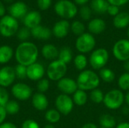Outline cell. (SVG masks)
Listing matches in <instances>:
<instances>
[{
  "instance_id": "1",
  "label": "cell",
  "mask_w": 129,
  "mask_h": 128,
  "mask_svg": "<svg viewBox=\"0 0 129 128\" xmlns=\"http://www.w3.org/2000/svg\"><path fill=\"white\" fill-rule=\"evenodd\" d=\"M14 57L18 64L29 66L36 62L39 57V49L33 42L23 41L17 47Z\"/></svg>"
},
{
  "instance_id": "2",
  "label": "cell",
  "mask_w": 129,
  "mask_h": 128,
  "mask_svg": "<svg viewBox=\"0 0 129 128\" xmlns=\"http://www.w3.org/2000/svg\"><path fill=\"white\" fill-rule=\"evenodd\" d=\"M100 82L101 78L99 77V75L90 69L82 71L76 79L78 88L85 91H91L92 90L98 88Z\"/></svg>"
},
{
  "instance_id": "3",
  "label": "cell",
  "mask_w": 129,
  "mask_h": 128,
  "mask_svg": "<svg viewBox=\"0 0 129 128\" xmlns=\"http://www.w3.org/2000/svg\"><path fill=\"white\" fill-rule=\"evenodd\" d=\"M125 102V95L119 89H113L104 95V104L110 109L116 110L119 109Z\"/></svg>"
},
{
  "instance_id": "4",
  "label": "cell",
  "mask_w": 129,
  "mask_h": 128,
  "mask_svg": "<svg viewBox=\"0 0 129 128\" xmlns=\"http://www.w3.org/2000/svg\"><path fill=\"white\" fill-rule=\"evenodd\" d=\"M19 30L17 20L11 15H5L0 19V34L3 37L10 38Z\"/></svg>"
},
{
  "instance_id": "5",
  "label": "cell",
  "mask_w": 129,
  "mask_h": 128,
  "mask_svg": "<svg viewBox=\"0 0 129 128\" xmlns=\"http://www.w3.org/2000/svg\"><path fill=\"white\" fill-rule=\"evenodd\" d=\"M67 72V64L57 59L51 61L48 66L46 73L48 79L54 81H58L64 78Z\"/></svg>"
},
{
  "instance_id": "6",
  "label": "cell",
  "mask_w": 129,
  "mask_h": 128,
  "mask_svg": "<svg viewBox=\"0 0 129 128\" xmlns=\"http://www.w3.org/2000/svg\"><path fill=\"white\" fill-rule=\"evenodd\" d=\"M109 60V52L107 49L100 48L92 51L89 57V63L95 70L104 68Z\"/></svg>"
},
{
  "instance_id": "7",
  "label": "cell",
  "mask_w": 129,
  "mask_h": 128,
  "mask_svg": "<svg viewBox=\"0 0 129 128\" xmlns=\"http://www.w3.org/2000/svg\"><path fill=\"white\" fill-rule=\"evenodd\" d=\"M56 14L62 18L71 19L77 14L76 5L69 0H60L54 5Z\"/></svg>"
},
{
  "instance_id": "8",
  "label": "cell",
  "mask_w": 129,
  "mask_h": 128,
  "mask_svg": "<svg viewBox=\"0 0 129 128\" xmlns=\"http://www.w3.org/2000/svg\"><path fill=\"white\" fill-rule=\"evenodd\" d=\"M95 45L96 41L93 35L87 32L79 35L76 41V48L77 51L82 54L92 51Z\"/></svg>"
},
{
  "instance_id": "9",
  "label": "cell",
  "mask_w": 129,
  "mask_h": 128,
  "mask_svg": "<svg viewBox=\"0 0 129 128\" xmlns=\"http://www.w3.org/2000/svg\"><path fill=\"white\" fill-rule=\"evenodd\" d=\"M55 106L56 109L61 115H67L73 111L74 103L70 95L61 94L58 95L55 100Z\"/></svg>"
},
{
  "instance_id": "10",
  "label": "cell",
  "mask_w": 129,
  "mask_h": 128,
  "mask_svg": "<svg viewBox=\"0 0 129 128\" xmlns=\"http://www.w3.org/2000/svg\"><path fill=\"white\" fill-rule=\"evenodd\" d=\"M114 57L119 61H127L129 60V40L120 39L117 41L113 48Z\"/></svg>"
},
{
  "instance_id": "11",
  "label": "cell",
  "mask_w": 129,
  "mask_h": 128,
  "mask_svg": "<svg viewBox=\"0 0 129 128\" xmlns=\"http://www.w3.org/2000/svg\"><path fill=\"white\" fill-rule=\"evenodd\" d=\"M11 93L13 96L20 101H25L29 99L32 95V88L26 84L19 82L12 86Z\"/></svg>"
},
{
  "instance_id": "12",
  "label": "cell",
  "mask_w": 129,
  "mask_h": 128,
  "mask_svg": "<svg viewBox=\"0 0 129 128\" xmlns=\"http://www.w3.org/2000/svg\"><path fill=\"white\" fill-rule=\"evenodd\" d=\"M16 78L14 68L5 66L0 69V87L8 88L11 85Z\"/></svg>"
},
{
  "instance_id": "13",
  "label": "cell",
  "mask_w": 129,
  "mask_h": 128,
  "mask_svg": "<svg viewBox=\"0 0 129 128\" xmlns=\"http://www.w3.org/2000/svg\"><path fill=\"white\" fill-rule=\"evenodd\" d=\"M57 88L62 94L67 95L73 94L79 89L76 81L68 77H64L57 81Z\"/></svg>"
},
{
  "instance_id": "14",
  "label": "cell",
  "mask_w": 129,
  "mask_h": 128,
  "mask_svg": "<svg viewBox=\"0 0 129 128\" xmlns=\"http://www.w3.org/2000/svg\"><path fill=\"white\" fill-rule=\"evenodd\" d=\"M45 73L44 66L39 63H34L27 66L26 76L31 81H39L43 78Z\"/></svg>"
},
{
  "instance_id": "15",
  "label": "cell",
  "mask_w": 129,
  "mask_h": 128,
  "mask_svg": "<svg viewBox=\"0 0 129 128\" xmlns=\"http://www.w3.org/2000/svg\"><path fill=\"white\" fill-rule=\"evenodd\" d=\"M27 5L25 2L21 1L13 3L8 8V11L10 14L9 15L17 20L20 18H23L27 14Z\"/></svg>"
},
{
  "instance_id": "16",
  "label": "cell",
  "mask_w": 129,
  "mask_h": 128,
  "mask_svg": "<svg viewBox=\"0 0 129 128\" xmlns=\"http://www.w3.org/2000/svg\"><path fill=\"white\" fill-rule=\"evenodd\" d=\"M42 21V16L39 12L33 11L28 12L23 19V24L25 27L32 29L33 28L40 25Z\"/></svg>"
},
{
  "instance_id": "17",
  "label": "cell",
  "mask_w": 129,
  "mask_h": 128,
  "mask_svg": "<svg viewBox=\"0 0 129 128\" xmlns=\"http://www.w3.org/2000/svg\"><path fill=\"white\" fill-rule=\"evenodd\" d=\"M70 23L66 20H62L57 22L52 29V33L57 38H63L66 37L70 31Z\"/></svg>"
},
{
  "instance_id": "18",
  "label": "cell",
  "mask_w": 129,
  "mask_h": 128,
  "mask_svg": "<svg viewBox=\"0 0 129 128\" xmlns=\"http://www.w3.org/2000/svg\"><path fill=\"white\" fill-rule=\"evenodd\" d=\"M33 106L38 111H45L48 106L47 97L42 93H36L32 97Z\"/></svg>"
},
{
  "instance_id": "19",
  "label": "cell",
  "mask_w": 129,
  "mask_h": 128,
  "mask_svg": "<svg viewBox=\"0 0 129 128\" xmlns=\"http://www.w3.org/2000/svg\"><path fill=\"white\" fill-rule=\"evenodd\" d=\"M30 31L31 35L33 38L39 40H48L51 38L52 34V32L49 28L43 26L42 25H39L33 28L32 29H30Z\"/></svg>"
},
{
  "instance_id": "20",
  "label": "cell",
  "mask_w": 129,
  "mask_h": 128,
  "mask_svg": "<svg viewBox=\"0 0 129 128\" xmlns=\"http://www.w3.org/2000/svg\"><path fill=\"white\" fill-rule=\"evenodd\" d=\"M88 30L91 34L98 35L102 33L106 29V23L101 18H95L91 20L88 26Z\"/></svg>"
},
{
  "instance_id": "21",
  "label": "cell",
  "mask_w": 129,
  "mask_h": 128,
  "mask_svg": "<svg viewBox=\"0 0 129 128\" xmlns=\"http://www.w3.org/2000/svg\"><path fill=\"white\" fill-rule=\"evenodd\" d=\"M42 54L46 60H55L57 58H58L59 51L54 45L46 44L42 48Z\"/></svg>"
},
{
  "instance_id": "22",
  "label": "cell",
  "mask_w": 129,
  "mask_h": 128,
  "mask_svg": "<svg viewBox=\"0 0 129 128\" xmlns=\"http://www.w3.org/2000/svg\"><path fill=\"white\" fill-rule=\"evenodd\" d=\"M113 25L117 29H124L129 25V14L127 12L119 13L113 19Z\"/></svg>"
},
{
  "instance_id": "23",
  "label": "cell",
  "mask_w": 129,
  "mask_h": 128,
  "mask_svg": "<svg viewBox=\"0 0 129 128\" xmlns=\"http://www.w3.org/2000/svg\"><path fill=\"white\" fill-rule=\"evenodd\" d=\"M14 55L13 48L9 45L0 46V64L8 63Z\"/></svg>"
},
{
  "instance_id": "24",
  "label": "cell",
  "mask_w": 129,
  "mask_h": 128,
  "mask_svg": "<svg viewBox=\"0 0 129 128\" xmlns=\"http://www.w3.org/2000/svg\"><path fill=\"white\" fill-rule=\"evenodd\" d=\"M110 3L107 0H92L91 2V8L98 14H104L107 12Z\"/></svg>"
},
{
  "instance_id": "25",
  "label": "cell",
  "mask_w": 129,
  "mask_h": 128,
  "mask_svg": "<svg viewBox=\"0 0 129 128\" xmlns=\"http://www.w3.org/2000/svg\"><path fill=\"white\" fill-rule=\"evenodd\" d=\"M88 100V96L86 91L78 89L73 94V100L75 105L79 106H85Z\"/></svg>"
},
{
  "instance_id": "26",
  "label": "cell",
  "mask_w": 129,
  "mask_h": 128,
  "mask_svg": "<svg viewBox=\"0 0 129 128\" xmlns=\"http://www.w3.org/2000/svg\"><path fill=\"white\" fill-rule=\"evenodd\" d=\"M99 123L102 128H115L116 121L113 116L110 114H104L99 118Z\"/></svg>"
},
{
  "instance_id": "27",
  "label": "cell",
  "mask_w": 129,
  "mask_h": 128,
  "mask_svg": "<svg viewBox=\"0 0 129 128\" xmlns=\"http://www.w3.org/2000/svg\"><path fill=\"white\" fill-rule=\"evenodd\" d=\"M99 77L103 81L107 82V83H110L115 80L116 75H115V72L112 69L104 67L100 70Z\"/></svg>"
},
{
  "instance_id": "28",
  "label": "cell",
  "mask_w": 129,
  "mask_h": 128,
  "mask_svg": "<svg viewBox=\"0 0 129 128\" xmlns=\"http://www.w3.org/2000/svg\"><path fill=\"white\" fill-rule=\"evenodd\" d=\"M73 63H74V66L75 67L80 71H84L85 70V68L88 66V58L85 54H79L78 55H76L73 60Z\"/></svg>"
},
{
  "instance_id": "29",
  "label": "cell",
  "mask_w": 129,
  "mask_h": 128,
  "mask_svg": "<svg viewBox=\"0 0 129 128\" xmlns=\"http://www.w3.org/2000/svg\"><path fill=\"white\" fill-rule=\"evenodd\" d=\"M58 60L63 62L66 64L70 63L73 60V52L68 47H63L59 51Z\"/></svg>"
},
{
  "instance_id": "30",
  "label": "cell",
  "mask_w": 129,
  "mask_h": 128,
  "mask_svg": "<svg viewBox=\"0 0 129 128\" xmlns=\"http://www.w3.org/2000/svg\"><path fill=\"white\" fill-rule=\"evenodd\" d=\"M60 113L55 109H51L45 112V118L46 121L51 124L57 123L60 119Z\"/></svg>"
},
{
  "instance_id": "31",
  "label": "cell",
  "mask_w": 129,
  "mask_h": 128,
  "mask_svg": "<svg viewBox=\"0 0 129 128\" xmlns=\"http://www.w3.org/2000/svg\"><path fill=\"white\" fill-rule=\"evenodd\" d=\"M89 98L93 103H94L96 104H100V103L104 102V94L101 89L96 88V89H94L91 91L90 95H89Z\"/></svg>"
},
{
  "instance_id": "32",
  "label": "cell",
  "mask_w": 129,
  "mask_h": 128,
  "mask_svg": "<svg viewBox=\"0 0 129 128\" xmlns=\"http://www.w3.org/2000/svg\"><path fill=\"white\" fill-rule=\"evenodd\" d=\"M118 85L121 91H129V72H125L119 76Z\"/></svg>"
},
{
  "instance_id": "33",
  "label": "cell",
  "mask_w": 129,
  "mask_h": 128,
  "mask_svg": "<svg viewBox=\"0 0 129 128\" xmlns=\"http://www.w3.org/2000/svg\"><path fill=\"white\" fill-rule=\"evenodd\" d=\"M70 29L73 34L79 36V35H82L83 33H85V25L82 22H80L79 20H76V21L73 22V23L71 24Z\"/></svg>"
},
{
  "instance_id": "34",
  "label": "cell",
  "mask_w": 129,
  "mask_h": 128,
  "mask_svg": "<svg viewBox=\"0 0 129 128\" xmlns=\"http://www.w3.org/2000/svg\"><path fill=\"white\" fill-rule=\"evenodd\" d=\"M5 109L7 112V114L14 115L17 114L20 110V106L18 103L15 100H9L8 103L5 105Z\"/></svg>"
},
{
  "instance_id": "35",
  "label": "cell",
  "mask_w": 129,
  "mask_h": 128,
  "mask_svg": "<svg viewBox=\"0 0 129 128\" xmlns=\"http://www.w3.org/2000/svg\"><path fill=\"white\" fill-rule=\"evenodd\" d=\"M26 70H27V66H25L21 64L16 65V66L14 67L16 78H18L19 79H24V78H27Z\"/></svg>"
},
{
  "instance_id": "36",
  "label": "cell",
  "mask_w": 129,
  "mask_h": 128,
  "mask_svg": "<svg viewBox=\"0 0 129 128\" xmlns=\"http://www.w3.org/2000/svg\"><path fill=\"white\" fill-rule=\"evenodd\" d=\"M31 35V31L29 29L26 28V27H22L20 28L17 32V38L20 41H26V40L29 38V36Z\"/></svg>"
},
{
  "instance_id": "37",
  "label": "cell",
  "mask_w": 129,
  "mask_h": 128,
  "mask_svg": "<svg viewBox=\"0 0 129 128\" xmlns=\"http://www.w3.org/2000/svg\"><path fill=\"white\" fill-rule=\"evenodd\" d=\"M50 87V82L49 80L47 78H42L38 81L37 84V89L39 93H45Z\"/></svg>"
},
{
  "instance_id": "38",
  "label": "cell",
  "mask_w": 129,
  "mask_h": 128,
  "mask_svg": "<svg viewBox=\"0 0 129 128\" xmlns=\"http://www.w3.org/2000/svg\"><path fill=\"white\" fill-rule=\"evenodd\" d=\"M91 13H92L91 8L88 7V6H85V5L82 6L80 8V11H79L80 17L84 20H88L91 17Z\"/></svg>"
},
{
  "instance_id": "39",
  "label": "cell",
  "mask_w": 129,
  "mask_h": 128,
  "mask_svg": "<svg viewBox=\"0 0 129 128\" xmlns=\"http://www.w3.org/2000/svg\"><path fill=\"white\" fill-rule=\"evenodd\" d=\"M9 101V94L5 88L0 87V106H5Z\"/></svg>"
},
{
  "instance_id": "40",
  "label": "cell",
  "mask_w": 129,
  "mask_h": 128,
  "mask_svg": "<svg viewBox=\"0 0 129 128\" xmlns=\"http://www.w3.org/2000/svg\"><path fill=\"white\" fill-rule=\"evenodd\" d=\"M21 128H40V127L36 121L33 119H27L23 122Z\"/></svg>"
},
{
  "instance_id": "41",
  "label": "cell",
  "mask_w": 129,
  "mask_h": 128,
  "mask_svg": "<svg viewBox=\"0 0 129 128\" xmlns=\"http://www.w3.org/2000/svg\"><path fill=\"white\" fill-rule=\"evenodd\" d=\"M52 0H37V5L40 10L45 11L48 9L51 5Z\"/></svg>"
},
{
  "instance_id": "42",
  "label": "cell",
  "mask_w": 129,
  "mask_h": 128,
  "mask_svg": "<svg viewBox=\"0 0 129 128\" xmlns=\"http://www.w3.org/2000/svg\"><path fill=\"white\" fill-rule=\"evenodd\" d=\"M119 12V7L118 6H116V5H110L108 8H107V13L110 14V15H112V16H116Z\"/></svg>"
},
{
  "instance_id": "43",
  "label": "cell",
  "mask_w": 129,
  "mask_h": 128,
  "mask_svg": "<svg viewBox=\"0 0 129 128\" xmlns=\"http://www.w3.org/2000/svg\"><path fill=\"white\" fill-rule=\"evenodd\" d=\"M107 2L110 3V5H113L116 6H122L125 4H127L129 0H107Z\"/></svg>"
},
{
  "instance_id": "44",
  "label": "cell",
  "mask_w": 129,
  "mask_h": 128,
  "mask_svg": "<svg viewBox=\"0 0 129 128\" xmlns=\"http://www.w3.org/2000/svg\"><path fill=\"white\" fill-rule=\"evenodd\" d=\"M7 112L4 106H0V124L5 122V120L7 117Z\"/></svg>"
},
{
  "instance_id": "45",
  "label": "cell",
  "mask_w": 129,
  "mask_h": 128,
  "mask_svg": "<svg viewBox=\"0 0 129 128\" xmlns=\"http://www.w3.org/2000/svg\"><path fill=\"white\" fill-rule=\"evenodd\" d=\"M0 128H17V126L11 122H4L0 124Z\"/></svg>"
},
{
  "instance_id": "46",
  "label": "cell",
  "mask_w": 129,
  "mask_h": 128,
  "mask_svg": "<svg viewBox=\"0 0 129 128\" xmlns=\"http://www.w3.org/2000/svg\"><path fill=\"white\" fill-rule=\"evenodd\" d=\"M82 128H98V127L95 124L89 122V123L85 124L82 127Z\"/></svg>"
},
{
  "instance_id": "47",
  "label": "cell",
  "mask_w": 129,
  "mask_h": 128,
  "mask_svg": "<svg viewBox=\"0 0 129 128\" xmlns=\"http://www.w3.org/2000/svg\"><path fill=\"white\" fill-rule=\"evenodd\" d=\"M5 8L2 2H0V17H2L5 16Z\"/></svg>"
},
{
  "instance_id": "48",
  "label": "cell",
  "mask_w": 129,
  "mask_h": 128,
  "mask_svg": "<svg viewBox=\"0 0 129 128\" xmlns=\"http://www.w3.org/2000/svg\"><path fill=\"white\" fill-rule=\"evenodd\" d=\"M116 128H129V123L128 122H122L116 125Z\"/></svg>"
},
{
  "instance_id": "49",
  "label": "cell",
  "mask_w": 129,
  "mask_h": 128,
  "mask_svg": "<svg viewBox=\"0 0 129 128\" xmlns=\"http://www.w3.org/2000/svg\"><path fill=\"white\" fill-rule=\"evenodd\" d=\"M88 2V0H75V2L80 5H83L86 4Z\"/></svg>"
},
{
  "instance_id": "50",
  "label": "cell",
  "mask_w": 129,
  "mask_h": 128,
  "mask_svg": "<svg viewBox=\"0 0 129 128\" xmlns=\"http://www.w3.org/2000/svg\"><path fill=\"white\" fill-rule=\"evenodd\" d=\"M124 69L126 71V72H129V60L124 62Z\"/></svg>"
},
{
  "instance_id": "51",
  "label": "cell",
  "mask_w": 129,
  "mask_h": 128,
  "mask_svg": "<svg viewBox=\"0 0 129 128\" xmlns=\"http://www.w3.org/2000/svg\"><path fill=\"white\" fill-rule=\"evenodd\" d=\"M125 102L126 103L128 106H129V91H128V92L125 95Z\"/></svg>"
},
{
  "instance_id": "52",
  "label": "cell",
  "mask_w": 129,
  "mask_h": 128,
  "mask_svg": "<svg viewBox=\"0 0 129 128\" xmlns=\"http://www.w3.org/2000/svg\"><path fill=\"white\" fill-rule=\"evenodd\" d=\"M122 112L125 115H127L129 113V108L127 106V107H124L122 110Z\"/></svg>"
},
{
  "instance_id": "53",
  "label": "cell",
  "mask_w": 129,
  "mask_h": 128,
  "mask_svg": "<svg viewBox=\"0 0 129 128\" xmlns=\"http://www.w3.org/2000/svg\"><path fill=\"white\" fill-rule=\"evenodd\" d=\"M44 128H56L53 124H47V125H45Z\"/></svg>"
},
{
  "instance_id": "54",
  "label": "cell",
  "mask_w": 129,
  "mask_h": 128,
  "mask_svg": "<svg viewBox=\"0 0 129 128\" xmlns=\"http://www.w3.org/2000/svg\"><path fill=\"white\" fill-rule=\"evenodd\" d=\"M4 1H5V2H8V3H9V2H11L13 0H4Z\"/></svg>"
},
{
  "instance_id": "55",
  "label": "cell",
  "mask_w": 129,
  "mask_h": 128,
  "mask_svg": "<svg viewBox=\"0 0 129 128\" xmlns=\"http://www.w3.org/2000/svg\"><path fill=\"white\" fill-rule=\"evenodd\" d=\"M127 35H128V40H129V28H128V32H127Z\"/></svg>"
},
{
  "instance_id": "56",
  "label": "cell",
  "mask_w": 129,
  "mask_h": 128,
  "mask_svg": "<svg viewBox=\"0 0 129 128\" xmlns=\"http://www.w3.org/2000/svg\"><path fill=\"white\" fill-rule=\"evenodd\" d=\"M101 128H102V127H101Z\"/></svg>"
},
{
  "instance_id": "57",
  "label": "cell",
  "mask_w": 129,
  "mask_h": 128,
  "mask_svg": "<svg viewBox=\"0 0 129 128\" xmlns=\"http://www.w3.org/2000/svg\"><path fill=\"white\" fill-rule=\"evenodd\" d=\"M59 1H60V0H59Z\"/></svg>"
}]
</instances>
